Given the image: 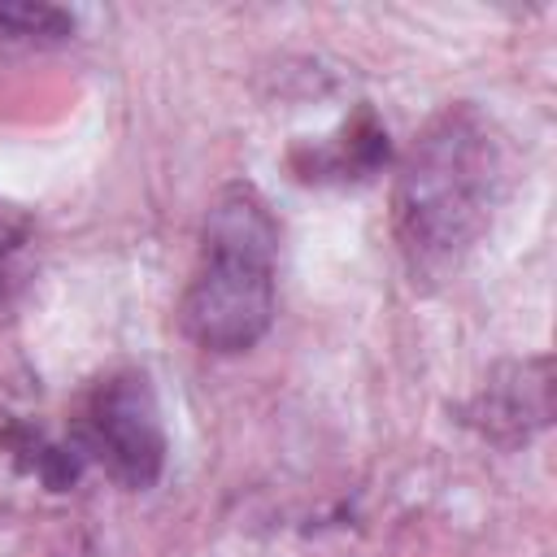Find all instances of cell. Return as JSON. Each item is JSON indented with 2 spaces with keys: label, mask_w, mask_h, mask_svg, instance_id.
Returning <instances> with one entry per match:
<instances>
[{
  "label": "cell",
  "mask_w": 557,
  "mask_h": 557,
  "mask_svg": "<svg viewBox=\"0 0 557 557\" xmlns=\"http://www.w3.org/2000/svg\"><path fill=\"white\" fill-rule=\"evenodd\" d=\"M505 196L500 135L474 104L435 113L400 161L392 226L413 278H448L487 235Z\"/></svg>",
  "instance_id": "1"
},
{
  "label": "cell",
  "mask_w": 557,
  "mask_h": 557,
  "mask_svg": "<svg viewBox=\"0 0 557 557\" xmlns=\"http://www.w3.org/2000/svg\"><path fill=\"white\" fill-rule=\"evenodd\" d=\"M278 222L257 187L231 183L200 226V257L187 278L178 322L205 352H248L274 322Z\"/></svg>",
  "instance_id": "2"
},
{
  "label": "cell",
  "mask_w": 557,
  "mask_h": 557,
  "mask_svg": "<svg viewBox=\"0 0 557 557\" xmlns=\"http://www.w3.org/2000/svg\"><path fill=\"white\" fill-rule=\"evenodd\" d=\"M83 453L126 492H148L161 479L170 440L144 370H113L91 387L83 409Z\"/></svg>",
  "instance_id": "3"
},
{
  "label": "cell",
  "mask_w": 557,
  "mask_h": 557,
  "mask_svg": "<svg viewBox=\"0 0 557 557\" xmlns=\"http://www.w3.org/2000/svg\"><path fill=\"white\" fill-rule=\"evenodd\" d=\"M466 422L496 448H518L540 435L553 422V361L544 352L500 361L466 405Z\"/></svg>",
  "instance_id": "4"
},
{
  "label": "cell",
  "mask_w": 557,
  "mask_h": 557,
  "mask_svg": "<svg viewBox=\"0 0 557 557\" xmlns=\"http://www.w3.org/2000/svg\"><path fill=\"white\" fill-rule=\"evenodd\" d=\"M387 126L374 117V109H357L339 131L335 139L326 144H313V148H296L292 152V170L300 178H313V183H357V178H370L387 165Z\"/></svg>",
  "instance_id": "5"
},
{
  "label": "cell",
  "mask_w": 557,
  "mask_h": 557,
  "mask_svg": "<svg viewBox=\"0 0 557 557\" xmlns=\"http://www.w3.org/2000/svg\"><path fill=\"white\" fill-rule=\"evenodd\" d=\"M0 35H13V39H65V35H74V13L57 9V4L13 0V4H0Z\"/></svg>",
  "instance_id": "6"
},
{
  "label": "cell",
  "mask_w": 557,
  "mask_h": 557,
  "mask_svg": "<svg viewBox=\"0 0 557 557\" xmlns=\"http://www.w3.org/2000/svg\"><path fill=\"white\" fill-rule=\"evenodd\" d=\"M26 239H30V222L0 205V305L9 300V292L17 283V257H22Z\"/></svg>",
  "instance_id": "7"
}]
</instances>
